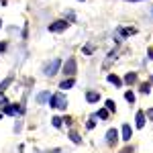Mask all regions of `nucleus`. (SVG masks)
Returning <instances> with one entry per match:
<instances>
[{"label": "nucleus", "mask_w": 153, "mask_h": 153, "mask_svg": "<svg viewBox=\"0 0 153 153\" xmlns=\"http://www.w3.org/2000/svg\"><path fill=\"white\" fill-rule=\"evenodd\" d=\"M49 106H51V108H57V110H65V108H68V98L61 94V92L51 94V98H49Z\"/></svg>", "instance_id": "obj_1"}, {"label": "nucleus", "mask_w": 153, "mask_h": 153, "mask_svg": "<svg viewBox=\"0 0 153 153\" xmlns=\"http://www.w3.org/2000/svg\"><path fill=\"white\" fill-rule=\"evenodd\" d=\"M59 68H61V59H51L49 63L43 65V74L51 78V76H55V74L59 71Z\"/></svg>", "instance_id": "obj_2"}, {"label": "nucleus", "mask_w": 153, "mask_h": 153, "mask_svg": "<svg viewBox=\"0 0 153 153\" xmlns=\"http://www.w3.org/2000/svg\"><path fill=\"white\" fill-rule=\"evenodd\" d=\"M76 70H78L76 57H68V61L63 63V70H61V74H63V76H68V78H74V76H76Z\"/></svg>", "instance_id": "obj_3"}, {"label": "nucleus", "mask_w": 153, "mask_h": 153, "mask_svg": "<svg viewBox=\"0 0 153 153\" xmlns=\"http://www.w3.org/2000/svg\"><path fill=\"white\" fill-rule=\"evenodd\" d=\"M68 21H55V23L49 25V33H61V31H65L68 29Z\"/></svg>", "instance_id": "obj_4"}, {"label": "nucleus", "mask_w": 153, "mask_h": 153, "mask_svg": "<svg viewBox=\"0 0 153 153\" xmlns=\"http://www.w3.org/2000/svg\"><path fill=\"white\" fill-rule=\"evenodd\" d=\"M23 112H25V106H19V104H8L4 108V114H10V117L23 114Z\"/></svg>", "instance_id": "obj_5"}, {"label": "nucleus", "mask_w": 153, "mask_h": 153, "mask_svg": "<svg viewBox=\"0 0 153 153\" xmlns=\"http://www.w3.org/2000/svg\"><path fill=\"white\" fill-rule=\"evenodd\" d=\"M131 137H133V129H131V125H123V131H120V139L123 141H131Z\"/></svg>", "instance_id": "obj_6"}, {"label": "nucleus", "mask_w": 153, "mask_h": 153, "mask_svg": "<svg viewBox=\"0 0 153 153\" xmlns=\"http://www.w3.org/2000/svg\"><path fill=\"white\" fill-rule=\"evenodd\" d=\"M86 100H88L90 104L100 102V92H96V90H88V92H86Z\"/></svg>", "instance_id": "obj_7"}, {"label": "nucleus", "mask_w": 153, "mask_h": 153, "mask_svg": "<svg viewBox=\"0 0 153 153\" xmlns=\"http://www.w3.org/2000/svg\"><path fill=\"white\" fill-rule=\"evenodd\" d=\"M117 141H118V131L108 129V133H106V143H108V145H114Z\"/></svg>", "instance_id": "obj_8"}, {"label": "nucleus", "mask_w": 153, "mask_h": 153, "mask_svg": "<svg viewBox=\"0 0 153 153\" xmlns=\"http://www.w3.org/2000/svg\"><path fill=\"white\" fill-rule=\"evenodd\" d=\"M135 127H137V129H143V127H145V112H143V110H139L137 117H135Z\"/></svg>", "instance_id": "obj_9"}, {"label": "nucleus", "mask_w": 153, "mask_h": 153, "mask_svg": "<svg viewBox=\"0 0 153 153\" xmlns=\"http://www.w3.org/2000/svg\"><path fill=\"white\" fill-rule=\"evenodd\" d=\"M118 33H120V37H131V35L137 33V29H135V27H120Z\"/></svg>", "instance_id": "obj_10"}, {"label": "nucleus", "mask_w": 153, "mask_h": 153, "mask_svg": "<svg viewBox=\"0 0 153 153\" xmlns=\"http://www.w3.org/2000/svg\"><path fill=\"white\" fill-rule=\"evenodd\" d=\"M49 98H51L49 90H45V92H39V94H37V102H39V104H47Z\"/></svg>", "instance_id": "obj_11"}, {"label": "nucleus", "mask_w": 153, "mask_h": 153, "mask_svg": "<svg viewBox=\"0 0 153 153\" xmlns=\"http://www.w3.org/2000/svg\"><path fill=\"white\" fill-rule=\"evenodd\" d=\"M106 80L112 84V86H117V88H120V86H123V80H120L118 76H114V74H108V76H106Z\"/></svg>", "instance_id": "obj_12"}, {"label": "nucleus", "mask_w": 153, "mask_h": 153, "mask_svg": "<svg viewBox=\"0 0 153 153\" xmlns=\"http://www.w3.org/2000/svg\"><path fill=\"white\" fill-rule=\"evenodd\" d=\"M137 71H127V76H125V84H135L137 82Z\"/></svg>", "instance_id": "obj_13"}, {"label": "nucleus", "mask_w": 153, "mask_h": 153, "mask_svg": "<svg viewBox=\"0 0 153 153\" xmlns=\"http://www.w3.org/2000/svg\"><path fill=\"white\" fill-rule=\"evenodd\" d=\"M10 84H12V76H8V78H4V80L0 82V96L4 94V90H6V88H8Z\"/></svg>", "instance_id": "obj_14"}, {"label": "nucleus", "mask_w": 153, "mask_h": 153, "mask_svg": "<svg viewBox=\"0 0 153 153\" xmlns=\"http://www.w3.org/2000/svg\"><path fill=\"white\" fill-rule=\"evenodd\" d=\"M71 86H76V80H74V78H68V80H63V82L59 84V88H61V90H70Z\"/></svg>", "instance_id": "obj_15"}, {"label": "nucleus", "mask_w": 153, "mask_h": 153, "mask_svg": "<svg viewBox=\"0 0 153 153\" xmlns=\"http://www.w3.org/2000/svg\"><path fill=\"white\" fill-rule=\"evenodd\" d=\"M104 108L108 110V112H117V104H114V100H106Z\"/></svg>", "instance_id": "obj_16"}, {"label": "nucleus", "mask_w": 153, "mask_h": 153, "mask_svg": "<svg viewBox=\"0 0 153 153\" xmlns=\"http://www.w3.org/2000/svg\"><path fill=\"white\" fill-rule=\"evenodd\" d=\"M70 139H71V143H76V145H80V143H82V137H80L76 131H70Z\"/></svg>", "instance_id": "obj_17"}, {"label": "nucleus", "mask_w": 153, "mask_h": 153, "mask_svg": "<svg viewBox=\"0 0 153 153\" xmlns=\"http://www.w3.org/2000/svg\"><path fill=\"white\" fill-rule=\"evenodd\" d=\"M139 92H141V94H149V92H151V84L149 82L141 84V86H139Z\"/></svg>", "instance_id": "obj_18"}, {"label": "nucleus", "mask_w": 153, "mask_h": 153, "mask_svg": "<svg viewBox=\"0 0 153 153\" xmlns=\"http://www.w3.org/2000/svg\"><path fill=\"white\" fill-rule=\"evenodd\" d=\"M51 125H53L55 129H59V127L63 125V118H61V117H53V118H51Z\"/></svg>", "instance_id": "obj_19"}, {"label": "nucleus", "mask_w": 153, "mask_h": 153, "mask_svg": "<svg viewBox=\"0 0 153 153\" xmlns=\"http://www.w3.org/2000/svg\"><path fill=\"white\" fill-rule=\"evenodd\" d=\"M96 117L102 118V120H106V118H108V110H106V108H100V110L96 112Z\"/></svg>", "instance_id": "obj_20"}, {"label": "nucleus", "mask_w": 153, "mask_h": 153, "mask_svg": "<svg viewBox=\"0 0 153 153\" xmlns=\"http://www.w3.org/2000/svg\"><path fill=\"white\" fill-rule=\"evenodd\" d=\"M125 100H127V102H131V104H135V94H133V92H125Z\"/></svg>", "instance_id": "obj_21"}, {"label": "nucleus", "mask_w": 153, "mask_h": 153, "mask_svg": "<svg viewBox=\"0 0 153 153\" xmlns=\"http://www.w3.org/2000/svg\"><path fill=\"white\" fill-rule=\"evenodd\" d=\"M8 104H10V102H8V100H6V98L2 96V98H0V108L4 110V108H6V106H8Z\"/></svg>", "instance_id": "obj_22"}, {"label": "nucleus", "mask_w": 153, "mask_h": 153, "mask_svg": "<svg viewBox=\"0 0 153 153\" xmlns=\"http://www.w3.org/2000/svg\"><path fill=\"white\" fill-rule=\"evenodd\" d=\"M96 127V123H94V118H90L88 123H86V129H94Z\"/></svg>", "instance_id": "obj_23"}, {"label": "nucleus", "mask_w": 153, "mask_h": 153, "mask_svg": "<svg viewBox=\"0 0 153 153\" xmlns=\"http://www.w3.org/2000/svg\"><path fill=\"white\" fill-rule=\"evenodd\" d=\"M133 151H135V149H133V147H131V145H129V147H125V149H123V151H120V153H133Z\"/></svg>", "instance_id": "obj_24"}, {"label": "nucleus", "mask_w": 153, "mask_h": 153, "mask_svg": "<svg viewBox=\"0 0 153 153\" xmlns=\"http://www.w3.org/2000/svg\"><path fill=\"white\" fill-rule=\"evenodd\" d=\"M82 53H84V55H90V53H92V49H90V47H84Z\"/></svg>", "instance_id": "obj_25"}, {"label": "nucleus", "mask_w": 153, "mask_h": 153, "mask_svg": "<svg viewBox=\"0 0 153 153\" xmlns=\"http://www.w3.org/2000/svg\"><path fill=\"white\" fill-rule=\"evenodd\" d=\"M6 51V43H0V53H4Z\"/></svg>", "instance_id": "obj_26"}, {"label": "nucleus", "mask_w": 153, "mask_h": 153, "mask_svg": "<svg viewBox=\"0 0 153 153\" xmlns=\"http://www.w3.org/2000/svg\"><path fill=\"white\" fill-rule=\"evenodd\" d=\"M147 117H149V118L153 120V108H149V110H147Z\"/></svg>", "instance_id": "obj_27"}, {"label": "nucleus", "mask_w": 153, "mask_h": 153, "mask_svg": "<svg viewBox=\"0 0 153 153\" xmlns=\"http://www.w3.org/2000/svg\"><path fill=\"white\" fill-rule=\"evenodd\" d=\"M149 59H153V49H149Z\"/></svg>", "instance_id": "obj_28"}, {"label": "nucleus", "mask_w": 153, "mask_h": 153, "mask_svg": "<svg viewBox=\"0 0 153 153\" xmlns=\"http://www.w3.org/2000/svg\"><path fill=\"white\" fill-rule=\"evenodd\" d=\"M149 84H153V76H151V82H149Z\"/></svg>", "instance_id": "obj_29"}, {"label": "nucleus", "mask_w": 153, "mask_h": 153, "mask_svg": "<svg viewBox=\"0 0 153 153\" xmlns=\"http://www.w3.org/2000/svg\"><path fill=\"white\" fill-rule=\"evenodd\" d=\"M0 118H2V112H0Z\"/></svg>", "instance_id": "obj_30"}, {"label": "nucleus", "mask_w": 153, "mask_h": 153, "mask_svg": "<svg viewBox=\"0 0 153 153\" xmlns=\"http://www.w3.org/2000/svg\"><path fill=\"white\" fill-rule=\"evenodd\" d=\"M0 27H2V21H0Z\"/></svg>", "instance_id": "obj_31"}, {"label": "nucleus", "mask_w": 153, "mask_h": 153, "mask_svg": "<svg viewBox=\"0 0 153 153\" xmlns=\"http://www.w3.org/2000/svg\"><path fill=\"white\" fill-rule=\"evenodd\" d=\"M78 2H84V0H78Z\"/></svg>", "instance_id": "obj_32"}, {"label": "nucleus", "mask_w": 153, "mask_h": 153, "mask_svg": "<svg viewBox=\"0 0 153 153\" xmlns=\"http://www.w3.org/2000/svg\"><path fill=\"white\" fill-rule=\"evenodd\" d=\"M133 2H137V0H133Z\"/></svg>", "instance_id": "obj_33"}]
</instances>
